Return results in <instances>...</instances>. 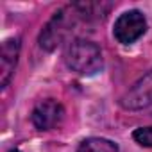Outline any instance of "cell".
Here are the masks:
<instances>
[{"instance_id":"obj_1","label":"cell","mask_w":152,"mask_h":152,"mask_svg":"<svg viewBox=\"0 0 152 152\" xmlns=\"http://www.w3.org/2000/svg\"><path fill=\"white\" fill-rule=\"evenodd\" d=\"M99 4H73L66 9L57 11L52 20L45 25V29L39 34V45L45 50H54L77 25L79 20H91V18H104V15H99L95 9H99Z\"/></svg>"},{"instance_id":"obj_2","label":"cell","mask_w":152,"mask_h":152,"mask_svg":"<svg viewBox=\"0 0 152 152\" xmlns=\"http://www.w3.org/2000/svg\"><path fill=\"white\" fill-rule=\"evenodd\" d=\"M64 61L68 68L73 72L81 75H93L102 68V52L97 43L77 38L68 43L64 52Z\"/></svg>"},{"instance_id":"obj_3","label":"cell","mask_w":152,"mask_h":152,"mask_svg":"<svg viewBox=\"0 0 152 152\" xmlns=\"http://www.w3.org/2000/svg\"><path fill=\"white\" fill-rule=\"evenodd\" d=\"M147 31V20L145 16L132 9V11H125L124 15H120L115 22L113 27V36L116 38L118 43L122 45H131L136 39H140Z\"/></svg>"},{"instance_id":"obj_4","label":"cell","mask_w":152,"mask_h":152,"mask_svg":"<svg viewBox=\"0 0 152 152\" xmlns=\"http://www.w3.org/2000/svg\"><path fill=\"white\" fill-rule=\"evenodd\" d=\"M63 115H64V109H63V106L57 100L45 99V100H41V102H38L34 106L31 120H32L36 129L50 131L56 125H59V122L63 120Z\"/></svg>"},{"instance_id":"obj_5","label":"cell","mask_w":152,"mask_h":152,"mask_svg":"<svg viewBox=\"0 0 152 152\" xmlns=\"http://www.w3.org/2000/svg\"><path fill=\"white\" fill-rule=\"evenodd\" d=\"M120 104H122L124 109H131V111L152 106V70L147 72L143 77L122 97Z\"/></svg>"},{"instance_id":"obj_6","label":"cell","mask_w":152,"mask_h":152,"mask_svg":"<svg viewBox=\"0 0 152 152\" xmlns=\"http://www.w3.org/2000/svg\"><path fill=\"white\" fill-rule=\"evenodd\" d=\"M20 54V39L9 38L2 43V52H0V86L6 88L11 81Z\"/></svg>"},{"instance_id":"obj_7","label":"cell","mask_w":152,"mask_h":152,"mask_svg":"<svg viewBox=\"0 0 152 152\" xmlns=\"http://www.w3.org/2000/svg\"><path fill=\"white\" fill-rule=\"evenodd\" d=\"M77 152H118V147L106 138H88L81 141Z\"/></svg>"},{"instance_id":"obj_8","label":"cell","mask_w":152,"mask_h":152,"mask_svg":"<svg viewBox=\"0 0 152 152\" xmlns=\"http://www.w3.org/2000/svg\"><path fill=\"white\" fill-rule=\"evenodd\" d=\"M132 138L141 147H152V125L150 127H140L132 132Z\"/></svg>"},{"instance_id":"obj_9","label":"cell","mask_w":152,"mask_h":152,"mask_svg":"<svg viewBox=\"0 0 152 152\" xmlns=\"http://www.w3.org/2000/svg\"><path fill=\"white\" fill-rule=\"evenodd\" d=\"M11 152H20V150H11Z\"/></svg>"}]
</instances>
